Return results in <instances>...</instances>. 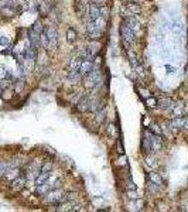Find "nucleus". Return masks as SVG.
<instances>
[{
  "label": "nucleus",
  "instance_id": "obj_10",
  "mask_svg": "<svg viewBox=\"0 0 188 212\" xmlns=\"http://www.w3.org/2000/svg\"><path fill=\"white\" fill-rule=\"evenodd\" d=\"M98 17H101V6L95 3L89 4V20H96Z\"/></svg>",
  "mask_w": 188,
  "mask_h": 212
},
{
  "label": "nucleus",
  "instance_id": "obj_25",
  "mask_svg": "<svg viewBox=\"0 0 188 212\" xmlns=\"http://www.w3.org/2000/svg\"><path fill=\"white\" fill-rule=\"evenodd\" d=\"M78 198V194L77 192H65V201L67 202H71V201H75Z\"/></svg>",
  "mask_w": 188,
  "mask_h": 212
},
{
  "label": "nucleus",
  "instance_id": "obj_28",
  "mask_svg": "<svg viewBox=\"0 0 188 212\" xmlns=\"http://www.w3.org/2000/svg\"><path fill=\"white\" fill-rule=\"evenodd\" d=\"M157 99L156 98H147L146 99V103H147V106H150V108H154V106H157Z\"/></svg>",
  "mask_w": 188,
  "mask_h": 212
},
{
  "label": "nucleus",
  "instance_id": "obj_33",
  "mask_svg": "<svg viewBox=\"0 0 188 212\" xmlns=\"http://www.w3.org/2000/svg\"><path fill=\"white\" fill-rule=\"evenodd\" d=\"M184 129H188V118H187V120H185V127Z\"/></svg>",
  "mask_w": 188,
  "mask_h": 212
},
{
  "label": "nucleus",
  "instance_id": "obj_4",
  "mask_svg": "<svg viewBox=\"0 0 188 212\" xmlns=\"http://www.w3.org/2000/svg\"><path fill=\"white\" fill-rule=\"evenodd\" d=\"M44 34L47 37V50H55L58 47V37H57V30L51 27V26H47L44 27Z\"/></svg>",
  "mask_w": 188,
  "mask_h": 212
},
{
  "label": "nucleus",
  "instance_id": "obj_18",
  "mask_svg": "<svg viewBox=\"0 0 188 212\" xmlns=\"http://www.w3.org/2000/svg\"><path fill=\"white\" fill-rule=\"evenodd\" d=\"M81 78H82L81 71H70V74H68V79H70V82H78Z\"/></svg>",
  "mask_w": 188,
  "mask_h": 212
},
{
  "label": "nucleus",
  "instance_id": "obj_16",
  "mask_svg": "<svg viewBox=\"0 0 188 212\" xmlns=\"http://www.w3.org/2000/svg\"><path fill=\"white\" fill-rule=\"evenodd\" d=\"M149 180H150L151 183L154 184H159V185H163V177L160 176L159 173H149Z\"/></svg>",
  "mask_w": 188,
  "mask_h": 212
},
{
  "label": "nucleus",
  "instance_id": "obj_6",
  "mask_svg": "<svg viewBox=\"0 0 188 212\" xmlns=\"http://www.w3.org/2000/svg\"><path fill=\"white\" fill-rule=\"evenodd\" d=\"M123 16L125 17H132V16H136L142 12V7H140L137 3H127L125 7H123Z\"/></svg>",
  "mask_w": 188,
  "mask_h": 212
},
{
  "label": "nucleus",
  "instance_id": "obj_13",
  "mask_svg": "<svg viewBox=\"0 0 188 212\" xmlns=\"http://www.w3.org/2000/svg\"><path fill=\"white\" fill-rule=\"evenodd\" d=\"M17 176H20V170H19V168H13V167H10V168L7 170V171H6V174H4L3 177H6V178H7L9 181H12V180H14Z\"/></svg>",
  "mask_w": 188,
  "mask_h": 212
},
{
  "label": "nucleus",
  "instance_id": "obj_15",
  "mask_svg": "<svg viewBox=\"0 0 188 212\" xmlns=\"http://www.w3.org/2000/svg\"><path fill=\"white\" fill-rule=\"evenodd\" d=\"M50 180V173H40L37 176V178H36V185H43V184H45L47 181Z\"/></svg>",
  "mask_w": 188,
  "mask_h": 212
},
{
  "label": "nucleus",
  "instance_id": "obj_1",
  "mask_svg": "<svg viewBox=\"0 0 188 212\" xmlns=\"http://www.w3.org/2000/svg\"><path fill=\"white\" fill-rule=\"evenodd\" d=\"M135 36H136V31L133 29H130V27L127 26V23L125 21V23L120 26V37H122L123 44H125V47H126L127 50H130L133 43H135Z\"/></svg>",
  "mask_w": 188,
  "mask_h": 212
},
{
  "label": "nucleus",
  "instance_id": "obj_24",
  "mask_svg": "<svg viewBox=\"0 0 188 212\" xmlns=\"http://www.w3.org/2000/svg\"><path fill=\"white\" fill-rule=\"evenodd\" d=\"M150 130L153 132V133H156V135H163V129H161V127H160V125L159 123H151V126H150Z\"/></svg>",
  "mask_w": 188,
  "mask_h": 212
},
{
  "label": "nucleus",
  "instance_id": "obj_12",
  "mask_svg": "<svg viewBox=\"0 0 188 212\" xmlns=\"http://www.w3.org/2000/svg\"><path fill=\"white\" fill-rule=\"evenodd\" d=\"M185 120H187V118H181L180 116V118L171 120L170 125H171V127H174V129H184L185 127Z\"/></svg>",
  "mask_w": 188,
  "mask_h": 212
},
{
  "label": "nucleus",
  "instance_id": "obj_17",
  "mask_svg": "<svg viewBox=\"0 0 188 212\" xmlns=\"http://www.w3.org/2000/svg\"><path fill=\"white\" fill-rule=\"evenodd\" d=\"M67 41H68L70 44H72V43L77 41V31H75V29H72V27H70L68 31H67Z\"/></svg>",
  "mask_w": 188,
  "mask_h": 212
},
{
  "label": "nucleus",
  "instance_id": "obj_32",
  "mask_svg": "<svg viewBox=\"0 0 188 212\" xmlns=\"http://www.w3.org/2000/svg\"><path fill=\"white\" fill-rule=\"evenodd\" d=\"M0 44H7V40H6V38H0Z\"/></svg>",
  "mask_w": 188,
  "mask_h": 212
},
{
  "label": "nucleus",
  "instance_id": "obj_11",
  "mask_svg": "<svg viewBox=\"0 0 188 212\" xmlns=\"http://www.w3.org/2000/svg\"><path fill=\"white\" fill-rule=\"evenodd\" d=\"M157 106H160L161 109H173L174 106H176V103H174V101H171L170 98H166V99H161V101H159L157 102Z\"/></svg>",
  "mask_w": 188,
  "mask_h": 212
},
{
  "label": "nucleus",
  "instance_id": "obj_26",
  "mask_svg": "<svg viewBox=\"0 0 188 212\" xmlns=\"http://www.w3.org/2000/svg\"><path fill=\"white\" fill-rule=\"evenodd\" d=\"M147 187H149V191L150 192H157L159 191V184H154V183H151L150 180H149V183H147Z\"/></svg>",
  "mask_w": 188,
  "mask_h": 212
},
{
  "label": "nucleus",
  "instance_id": "obj_19",
  "mask_svg": "<svg viewBox=\"0 0 188 212\" xmlns=\"http://www.w3.org/2000/svg\"><path fill=\"white\" fill-rule=\"evenodd\" d=\"M13 95H14V89H13L12 86H9V88L3 89V92H2V98H3L4 101H10V99L13 98Z\"/></svg>",
  "mask_w": 188,
  "mask_h": 212
},
{
  "label": "nucleus",
  "instance_id": "obj_14",
  "mask_svg": "<svg viewBox=\"0 0 188 212\" xmlns=\"http://www.w3.org/2000/svg\"><path fill=\"white\" fill-rule=\"evenodd\" d=\"M82 60H84L82 57L72 58V60H71V64H70L71 71H79V68H81V64H82Z\"/></svg>",
  "mask_w": 188,
  "mask_h": 212
},
{
  "label": "nucleus",
  "instance_id": "obj_3",
  "mask_svg": "<svg viewBox=\"0 0 188 212\" xmlns=\"http://www.w3.org/2000/svg\"><path fill=\"white\" fill-rule=\"evenodd\" d=\"M103 31H105V29L98 26L94 20H89L86 23V34L91 40H99L103 36Z\"/></svg>",
  "mask_w": 188,
  "mask_h": 212
},
{
  "label": "nucleus",
  "instance_id": "obj_23",
  "mask_svg": "<svg viewBox=\"0 0 188 212\" xmlns=\"http://www.w3.org/2000/svg\"><path fill=\"white\" fill-rule=\"evenodd\" d=\"M51 170H53V163L51 161H45L44 164H41L40 173H50Z\"/></svg>",
  "mask_w": 188,
  "mask_h": 212
},
{
  "label": "nucleus",
  "instance_id": "obj_20",
  "mask_svg": "<svg viewBox=\"0 0 188 212\" xmlns=\"http://www.w3.org/2000/svg\"><path fill=\"white\" fill-rule=\"evenodd\" d=\"M146 166H147L149 168H156L157 166H159L157 159L153 157V156H146Z\"/></svg>",
  "mask_w": 188,
  "mask_h": 212
},
{
  "label": "nucleus",
  "instance_id": "obj_7",
  "mask_svg": "<svg viewBox=\"0 0 188 212\" xmlns=\"http://www.w3.org/2000/svg\"><path fill=\"white\" fill-rule=\"evenodd\" d=\"M77 110L81 112V113H85V112H91V98L89 96H82L79 101L77 102Z\"/></svg>",
  "mask_w": 188,
  "mask_h": 212
},
{
  "label": "nucleus",
  "instance_id": "obj_21",
  "mask_svg": "<svg viewBox=\"0 0 188 212\" xmlns=\"http://www.w3.org/2000/svg\"><path fill=\"white\" fill-rule=\"evenodd\" d=\"M31 31H34L36 34H41L43 31H44V26L41 24V21H36L34 26L31 27Z\"/></svg>",
  "mask_w": 188,
  "mask_h": 212
},
{
  "label": "nucleus",
  "instance_id": "obj_29",
  "mask_svg": "<svg viewBox=\"0 0 188 212\" xmlns=\"http://www.w3.org/2000/svg\"><path fill=\"white\" fill-rule=\"evenodd\" d=\"M108 133H109L111 136H115V135H116V132H115V126H113V125H111V126H109V130H108Z\"/></svg>",
  "mask_w": 188,
  "mask_h": 212
},
{
  "label": "nucleus",
  "instance_id": "obj_30",
  "mask_svg": "<svg viewBox=\"0 0 188 212\" xmlns=\"http://www.w3.org/2000/svg\"><path fill=\"white\" fill-rule=\"evenodd\" d=\"M127 195L130 197V198H133V200H136V198H137V195H136V190H135V191H133V192H132V191H129V192H127Z\"/></svg>",
  "mask_w": 188,
  "mask_h": 212
},
{
  "label": "nucleus",
  "instance_id": "obj_5",
  "mask_svg": "<svg viewBox=\"0 0 188 212\" xmlns=\"http://www.w3.org/2000/svg\"><path fill=\"white\" fill-rule=\"evenodd\" d=\"M47 200L50 202H54V204H60V202H67L65 201V192L58 190V188H53V191L48 192V197Z\"/></svg>",
  "mask_w": 188,
  "mask_h": 212
},
{
  "label": "nucleus",
  "instance_id": "obj_8",
  "mask_svg": "<svg viewBox=\"0 0 188 212\" xmlns=\"http://www.w3.org/2000/svg\"><path fill=\"white\" fill-rule=\"evenodd\" d=\"M26 181H27V180H26V177L23 176V174H20V176H17L14 180H12L10 187H12L13 191L19 192V191H21V190L26 187Z\"/></svg>",
  "mask_w": 188,
  "mask_h": 212
},
{
  "label": "nucleus",
  "instance_id": "obj_27",
  "mask_svg": "<svg viewBox=\"0 0 188 212\" xmlns=\"http://www.w3.org/2000/svg\"><path fill=\"white\" fill-rule=\"evenodd\" d=\"M101 17H103V19L108 20V17H109V9L106 6H101Z\"/></svg>",
  "mask_w": 188,
  "mask_h": 212
},
{
  "label": "nucleus",
  "instance_id": "obj_9",
  "mask_svg": "<svg viewBox=\"0 0 188 212\" xmlns=\"http://www.w3.org/2000/svg\"><path fill=\"white\" fill-rule=\"evenodd\" d=\"M94 61L92 60H89V58H84L82 60V64H81V68H79V71H81L82 75H85V74L91 72V71L94 70Z\"/></svg>",
  "mask_w": 188,
  "mask_h": 212
},
{
  "label": "nucleus",
  "instance_id": "obj_22",
  "mask_svg": "<svg viewBox=\"0 0 188 212\" xmlns=\"http://www.w3.org/2000/svg\"><path fill=\"white\" fill-rule=\"evenodd\" d=\"M10 167H12V164H9L7 161H0V177H3Z\"/></svg>",
  "mask_w": 188,
  "mask_h": 212
},
{
  "label": "nucleus",
  "instance_id": "obj_31",
  "mask_svg": "<svg viewBox=\"0 0 188 212\" xmlns=\"http://www.w3.org/2000/svg\"><path fill=\"white\" fill-rule=\"evenodd\" d=\"M106 0H92V3H95V4H98V6H102L103 3H105Z\"/></svg>",
  "mask_w": 188,
  "mask_h": 212
},
{
  "label": "nucleus",
  "instance_id": "obj_2",
  "mask_svg": "<svg viewBox=\"0 0 188 212\" xmlns=\"http://www.w3.org/2000/svg\"><path fill=\"white\" fill-rule=\"evenodd\" d=\"M82 78H84V86L88 88V89H92V88H95V86L98 85V82L101 81V71L94 68L91 72L82 75Z\"/></svg>",
  "mask_w": 188,
  "mask_h": 212
}]
</instances>
